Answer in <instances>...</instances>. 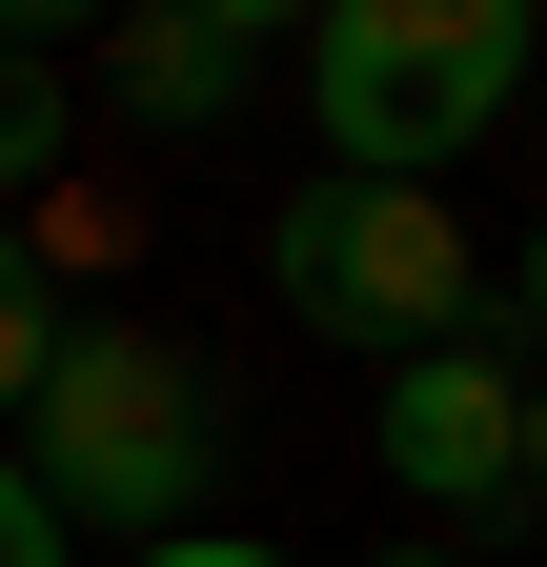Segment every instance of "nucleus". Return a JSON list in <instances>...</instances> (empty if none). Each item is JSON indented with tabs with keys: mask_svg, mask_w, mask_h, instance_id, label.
<instances>
[{
	"mask_svg": "<svg viewBox=\"0 0 547 567\" xmlns=\"http://www.w3.org/2000/svg\"><path fill=\"white\" fill-rule=\"evenodd\" d=\"M305 102H324V183H426L527 102V0H345L305 41Z\"/></svg>",
	"mask_w": 547,
	"mask_h": 567,
	"instance_id": "obj_1",
	"label": "nucleus"
},
{
	"mask_svg": "<svg viewBox=\"0 0 547 567\" xmlns=\"http://www.w3.org/2000/svg\"><path fill=\"white\" fill-rule=\"evenodd\" d=\"M21 486H41V507L82 486L102 527H163V547H183V507L224 486V446H203V385H183V344H163V324H82V344L41 365V466H21Z\"/></svg>",
	"mask_w": 547,
	"mask_h": 567,
	"instance_id": "obj_2",
	"label": "nucleus"
},
{
	"mask_svg": "<svg viewBox=\"0 0 547 567\" xmlns=\"http://www.w3.org/2000/svg\"><path fill=\"white\" fill-rule=\"evenodd\" d=\"M264 284H285V324L385 344V365L466 344V224H446V183H305L285 224H264Z\"/></svg>",
	"mask_w": 547,
	"mask_h": 567,
	"instance_id": "obj_3",
	"label": "nucleus"
},
{
	"mask_svg": "<svg viewBox=\"0 0 547 567\" xmlns=\"http://www.w3.org/2000/svg\"><path fill=\"white\" fill-rule=\"evenodd\" d=\"M385 486H426V507L507 527L527 507V385L487 344H426V365H385Z\"/></svg>",
	"mask_w": 547,
	"mask_h": 567,
	"instance_id": "obj_4",
	"label": "nucleus"
},
{
	"mask_svg": "<svg viewBox=\"0 0 547 567\" xmlns=\"http://www.w3.org/2000/svg\"><path fill=\"white\" fill-rule=\"evenodd\" d=\"M244 82H264V21H244V0H143V21L102 41V102H122V122H163V142H203Z\"/></svg>",
	"mask_w": 547,
	"mask_h": 567,
	"instance_id": "obj_5",
	"label": "nucleus"
},
{
	"mask_svg": "<svg viewBox=\"0 0 547 567\" xmlns=\"http://www.w3.org/2000/svg\"><path fill=\"white\" fill-rule=\"evenodd\" d=\"M41 365H61V284L41 244H0V405H41Z\"/></svg>",
	"mask_w": 547,
	"mask_h": 567,
	"instance_id": "obj_6",
	"label": "nucleus"
},
{
	"mask_svg": "<svg viewBox=\"0 0 547 567\" xmlns=\"http://www.w3.org/2000/svg\"><path fill=\"white\" fill-rule=\"evenodd\" d=\"M61 163V82H41V41H0V183H41Z\"/></svg>",
	"mask_w": 547,
	"mask_h": 567,
	"instance_id": "obj_7",
	"label": "nucleus"
},
{
	"mask_svg": "<svg viewBox=\"0 0 547 567\" xmlns=\"http://www.w3.org/2000/svg\"><path fill=\"white\" fill-rule=\"evenodd\" d=\"M0 567H82V527H61V507H41L21 466H0Z\"/></svg>",
	"mask_w": 547,
	"mask_h": 567,
	"instance_id": "obj_8",
	"label": "nucleus"
},
{
	"mask_svg": "<svg viewBox=\"0 0 547 567\" xmlns=\"http://www.w3.org/2000/svg\"><path fill=\"white\" fill-rule=\"evenodd\" d=\"M143 567H285V547H224V527H183V547H143Z\"/></svg>",
	"mask_w": 547,
	"mask_h": 567,
	"instance_id": "obj_9",
	"label": "nucleus"
},
{
	"mask_svg": "<svg viewBox=\"0 0 547 567\" xmlns=\"http://www.w3.org/2000/svg\"><path fill=\"white\" fill-rule=\"evenodd\" d=\"M527 507H547V385H527Z\"/></svg>",
	"mask_w": 547,
	"mask_h": 567,
	"instance_id": "obj_10",
	"label": "nucleus"
},
{
	"mask_svg": "<svg viewBox=\"0 0 547 567\" xmlns=\"http://www.w3.org/2000/svg\"><path fill=\"white\" fill-rule=\"evenodd\" d=\"M527 324H547V224H527Z\"/></svg>",
	"mask_w": 547,
	"mask_h": 567,
	"instance_id": "obj_11",
	"label": "nucleus"
},
{
	"mask_svg": "<svg viewBox=\"0 0 547 567\" xmlns=\"http://www.w3.org/2000/svg\"><path fill=\"white\" fill-rule=\"evenodd\" d=\"M385 567H446V547H385Z\"/></svg>",
	"mask_w": 547,
	"mask_h": 567,
	"instance_id": "obj_12",
	"label": "nucleus"
}]
</instances>
